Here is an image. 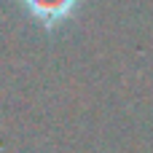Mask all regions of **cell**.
I'll return each mask as SVG.
<instances>
[{
	"label": "cell",
	"mask_w": 153,
	"mask_h": 153,
	"mask_svg": "<svg viewBox=\"0 0 153 153\" xmlns=\"http://www.w3.org/2000/svg\"><path fill=\"white\" fill-rule=\"evenodd\" d=\"M81 0H22L24 11L43 27H56L75 13Z\"/></svg>",
	"instance_id": "obj_1"
}]
</instances>
